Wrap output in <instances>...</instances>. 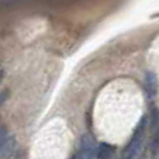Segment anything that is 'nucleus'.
<instances>
[{"label":"nucleus","instance_id":"obj_2","mask_svg":"<svg viewBox=\"0 0 159 159\" xmlns=\"http://www.w3.org/2000/svg\"><path fill=\"white\" fill-rule=\"evenodd\" d=\"M16 147H17L16 138L7 132L6 127H2V131H0V151H2L0 156H2V159L9 158L16 151Z\"/></svg>","mask_w":159,"mask_h":159},{"label":"nucleus","instance_id":"obj_7","mask_svg":"<svg viewBox=\"0 0 159 159\" xmlns=\"http://www.w3.org/2000/svg\"><path fill=\"white\" fill-rule=\"evenodd\" d=\"M69 159H78V152H76V153H75V155H73V156H70Z\"/></svg>","mask_w":159,"mask_h":159},{"label":"nucleus","instance_id":"obj_4","mask_svg":"<svg viewBox=\"0 0 159 159\" xmlns=\"http://www.w3.org/2000/svg\"><path fill=\"white\" fill-rule=\"evenodd\" d=\"M145 90H147V94L149 99H153L158 93V79H156L155 73L151 70L145 73Z\"/></svg>","mask_w":159,"mask_h":159},{"label":"nucleus","instance_id":"obj_6","mask_svg":"<svg viewBox=\"0 0 159 159\" xmlns=\"http://www.w3.org/2000/svg\"><path fill=\"white\" fill-rule=\"evenodd\" d=\"M151 134H152V137H151V145H149L151 147V153L155 156L156 153L159 152V125L156 127Z\"/></svg>","mask_w":159,"mask_h":159},{"label":"nucleus","instance_id":"obj_3","mask_svg":"<svg viewBox=\"0 0 159 159\" xmlns=\"http://www.w3.org/2000/svg\"><path fill=\"white\" fill-rule=\"evenodd\" d=\"M96 155V149H94V142L93 138L89 134L82 135L80 145H79L78 151V159H94Z\"/></svg>","mask_w":159,"mask_h":159},{"label":"nucleus","instance_id":"obj_1","mask_svg":"<svg viewBox=\"0 0 159 159\" xmlns=\"http://www.w3.org/2000/svg\"><path fill=\"white\" fill-rule=\"evenodd\" d=\"M147 125H148V117L147 116H142L137 128H135L134 134H132L131 139H129L128 145L125 147L123 159H139V155H141V151H142V144H144V138H145V131H147Z\"/></svg>","mask_w":159,"mask_h":159},{"label":"nucleus","instance_id":"obj_5","mask_svg":"<svg viewBox=\"0 0 159 159\" xmlns=\"http://www.w3.org/2000/svg\"><path fill=\"white\" fill-rule=\"evenodd\" d=\"M114 155V147H111L110 144L102 142L97 148V159H113Z\"/></svg>","mask_w":159,"mask_h":159}]
</instances>
